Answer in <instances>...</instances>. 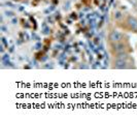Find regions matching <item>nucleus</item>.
Listing matches in <instances>:
<instances>
[{
  "label": "nucleus",
  "mask_w": 137,
  "mask_h": 121,
  "mask_svg": "<svg viewBox=\"0 0 137 121\" xmlns=\"http://www.w3.org/2000/svg\"><path fill=\"white\" fill-rule=\"evenodd\" d=\"M108 40L109 42H118L123 40V33H121L119 30H112L108 34Z\"/></svg>",
  "instance_id": "7ed1b4c3"
},
{
  "label": "nucleus",
  "mask_w": 137,
  "mask_h": 121,
  "mask_svg": "<svg viewBox=\"0 0 137 121\" xmlns=\"http://www.w3.org/2000/svg\"><path fill=\"white\" fill-rule=\"evenodd\" d=\"M125 23H126L129 30H131V31L134 32V33H137V18L136 17L131 16V14H128Z\"/></svg>",
  "instance_id": "f257e3e1"
},
{
  "label": "nucleus",
  "mask_w": 137,
  "mask_h": 121,
  "mask_svg": "<svg viewBox=\"0 0 137 121\" xmlns=\"http://www.w3.org/2000/svg\"><path fill=\"white\" fill-rule=\"evenodd\" d=\"M112 67L113 68H116V69H125V68H128V60L114 58L113 62H112Z\"/></svg>",
  "instance_id": "20e7f679"
},
{
  "label": "nucleus",
  "mask_w": 137,
  "mask_h": 121,
  "mask_svg": "<svg viewBox=\"0 0 137 121\" xmlns=\"http://www.w3.org/2000/svg\"><path fill=\"white\" fill-rule=\"evenodd\" d=\"M122 18H123V13H122L121 11H119V10H118V11H115V12H114V19H115L116 21H119V20H120V19H122Z\"/></svg>",
  "instance_id": "423d86ee"
},
{
  "label": "nucleus",
  "mask_w": 137,
  "mask_h": 121,
  "mask_svg": "<svg viewBox=\"0 0 137 121\" xmlns=\"http://www.w3.org/2000/svg\"><path fill=\"white\" fill-rule=\"evenodd\" d=\"M113 55H114V58H118V59H124V60L129 59V54L127 52H121V53H116Z\"/></svg>",
  "instance_id": "39448f33"
},
{
  "label": "nucleus",
  "mask_w": 137,
  "mask_h": 121,
  "mask_svg": "<svg viewBox=\"0 0 137 121\" xmlns=\"http://www.w3.org/2000/svg\"><path fill=\"white\" fill-rule=\"evenodd\" d=\"M110 47H111V51L113 54L116 53H121V52H126L127 50V43L122 41H118V42H110Z\"/></svg>",
  "instance_id": "f03ea898"
},
{
  "label": "nucleus",
  "mask_w": 137,
  "mask_h": 121,
  "mask_svg": "<svg viewBox=\"0 0 137 121\" xmlns=\"http://www.w3.org/2000/svg\"><path fill=\"white\" fill-rule=\"evenodd\" d=\"M6 13H7V16H9V17H11V16H12V12H8V11H6Z\"/></svg>",
  "instance_id": "0eeeda50"
}]
</instances>
